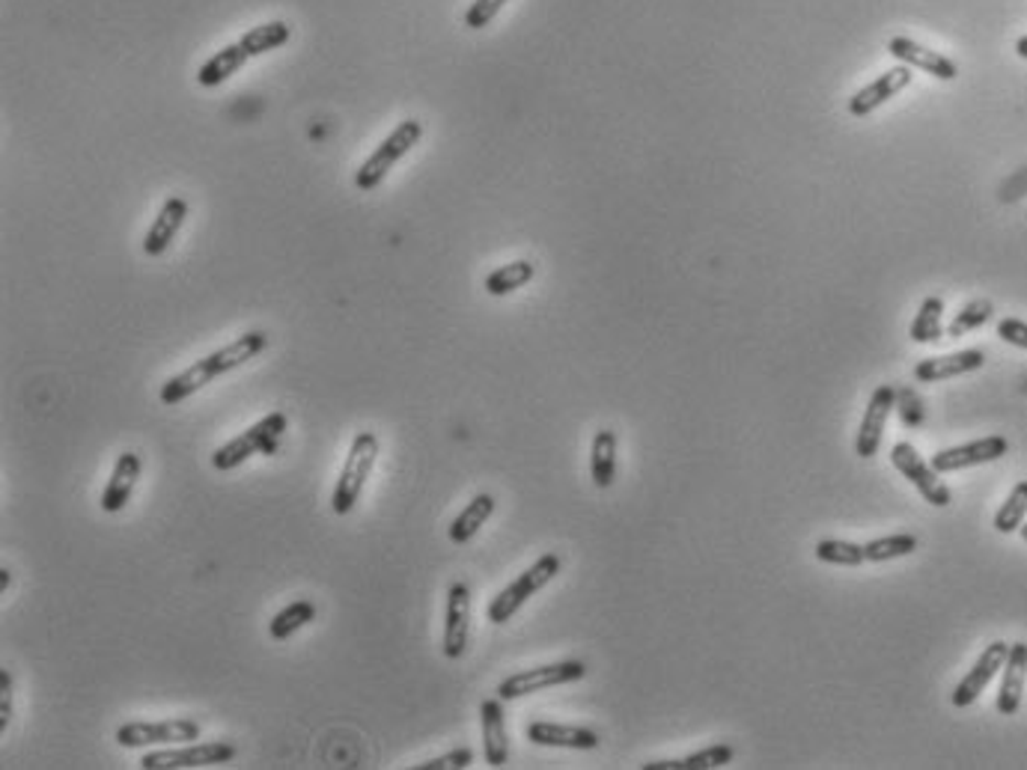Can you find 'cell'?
Segmentation results:
<instances>
[{
  "instance_id": "cell-15",
  "label": "cell",
  "mask_w": 1027,
  "mask_h": 770,
  "mask_svg": "<svg viewBox=\"0 0 1027 770\" xmlns=\"http://www.w3.org/2000/svg\"><path fill=\"white\" fill-rule=\"evenodd\" d=\"M185 218H188V200L167 197V200L162 202L159 215H155V220H152V227L146 230V235H143V253L152 256V260L164 256L167 248L176 241V235H179Z\"/></svg>"
},
{
  "instance_id": "cell-13",
  "label": "cell",
  "mask_w": 1027,
  "mask_h": 770,
  "mask_svg": "<svg viewBox=\"0 0 1027 770\" xmlns=\"http://www.w3.org/2000/svg\"><path fill=\"white\" fill-rule=\"evenodd\" d=\"M897 408V391L891 387V384H882L873 393V399L866 405L864 410V420H861V429H857V440H855V452L861 459H873L882 447V435H885V426L891 420V410Z\"/></svg>"
},
{
  "instance_id": "cell-25",
  "label": "cell",
  "mask_w": 1027,
  "mask_h": 770,
  "mask_svg": "<svg viewBox=\"0 0 1027 770\" xmlns=\"http://www.w3.org/2000/svg\"><path fill=\"white\" fill-rule=\"evenodd\" d=\"M293 36V28L286 24V21H265V24H256L248 33H242V48L248 57H262V54H269V51H277L281 45H286Z\"/></svg>"
},
{
  "instance_id": "cell-36",
  "label": "cell",
  "mask_w": 1027,
  "mask_h": 770,
  "mask_svg": "<svg viewBox=\"0 0 1027 770\" xmlns=\"http://www.w3.org/2000/svg\"><path fill=\"white\" fill-rule=\"evenodd\" d=\"M12 717H15V681L12 672H0V735L10 729Z\"/></svg>"
},
{
  "instance_id": "cell-34",
  "label": "cell",
  "mask_w": 1027,
  "mask_h": 770,
  "mask_svg": "<svg viewBox=\"0 0 1027 770\" xmlns=\"http://www.w3.org/2000/svg\"><path fill=\"white\" fill-rule=\"evenodd\" d=\"M506 0H473L468 12H465V28H471V31H480V28H489L494 21V15L504 10Z\"/></svg>"
},
{
  "instance_id": "cell-16",
  "label": "cell",
  "mask_w": 1027,
  "mask_h": 770,
  "mask_svg": "<svg viewBox=\"0 0 1027 770\" xmlns=\"http://www.w3.org/2000/svg\"><path fill=\"white\" fill-rule=\"evenodd\" d=\"M143 471V461L138 452H122L117 455V464H113L111 480L101 491V512H108V515H117L129 506L131 494L138 488V480H141Z\"/></svg>"
},
{
  "instance_id": "cell-27",
  "label": "cell",
  "mask_w": 1027,
  "mask_h": 770,
  "mask_svg": "<svg viewBox=\"0 0 1027 770\" xmlns=\"http://www.w3.org/2000/svg\"><path fill=\"white\" fill-rule=\"evenodd\" d=\"M313 619H316V604H313L310 598H298L293 601L289 607H283V610L269 622V637H272L274 642L289 640L293 634L307 628Z\"/></svg>"
},
{
  "instance_id": "cell-24",
  "label": "cell",
  "mask_w": 1027,
  "mask_h": 770,
  "mask_svg": "<svg viewBox=\"0 0 1027 770\" xmlns=\"http://www.w3.org/2000/svg\"><path fill=\"white\" fill-rule=\"evenodd\" d=\"M494 512V497L492 494H477L471 497V503L465 506L459 515L450 524V541L456 544H468V541L480 532V527H485V520L492 518Z\"/></svg>"
},
{
  "instance_id": "cell-8",
  "label": "cell",
  "mask_w": 1027,
  "mask_h": 770,
  "mask_svg": "<svg viewBox=\"0 0 1027 770\" xmlns=\"http://www.w3.org/2000/svg\"><path fill=\"white\" fill-rule=\"evenodd\" d=\"M587 675V667L581 660H560V663H545V667H534V670L513 672L510 679L498 684V696L504 702L522 700V696H534L548 688H560V684H572Z\"/></svg>"
},
{
  "instance_id": "cell-32",
  "label": "cell",
  "mask_w": 1027,
  "mask_h": 770,
  "mask_svg": "<svg viewBox=\"0 0 1027 770\" xmlns=\"http://www.w3.org/2000/svg\"><path fill=\"white\" fill-rule=\"evenodd\" d=\"M917 550V539L915 536H908V532H899V536H885V539H876L864 544V557L866 562H887V560H899V557H908V553H915Z\"/></svg>"
},
{
  "instance_id": "cell-17",
  "label": "cell",
  "mask_w": 1027,
  "mask_h": 770,
  "mask_svg": "<svg viewBox=\"0 0 1027 770\" xmlns=\"http://www.w3.org/2000/svg\"><path fill=\"white\" fill-rule=\"evenodd\" d=\"M887 51H891V57H897L903 66H911V69H920L932 75L938 80H953L959 75L957 63L944 57V54H938L932 48H924V45H917L915 40H908V36H894V40L887 42Z\"/></svg>"
},
{
  "instance_id": "cell-5",
  "label": "cell",
  "mask_w": 1027,
  "mask_h": 770,
  "mask_svg": "<svg viewBox=\"0 0 1027 770\" xmlns=\"http://www.w3.org/2000/svg\"><path fill=\"white\" fill-rule=\"evenodd\" d=\"M424 138V122L420 120H405L400 122L396 129L384 138L379 146L373 150V155L363 161L358 173H354V188L361 190V194H373L384 179H387V173L393 170V164L396 161H403L408 152L420 143Z\"/></svg>"
},
{
  "instance_id": "cell-22",
  "label": "cell",
  "mask_w": 1027,
  "mask_h": 770,
  "mask_svg": "<svg viewBox=\"0 0 1027 770\" xmlns=\"http://www.w3.org/2000/svg\"><path fill=\"white\" fill-rule=\"evenodd\" d=\"M248 61H251V57L244 54L242 42H230V45H223L221 51H215L212 57L203 63L200 72H197V84L206 87V90H212V87L223 84L227 78H232V75L242 69Z\"/></svg>"
},
{
  "instance_id": "cell-10",
  "label": "cell",
  "mask_w": 1027,
  "mask_h": 770,
  "mask_svg": "<svg viewBox=\"0 0 1027 770\" xmlns=\"http://www.w3.org/2000/svg\"><path fill=\"white\" fill-rule=\"evenodd\" d=\"M471 637V590L468 583L456 581L447 590V610H444V654L459 660L468 651Z\"/></svg>"
},
{
  "instance_id": "cell-7",
  "label": "cell",
  "mask_w": 1027,
  "mask_h": 770,
  "mask_svg": "<svg viewBox=\"0 0 1027 770\" xmlns=\"http://www.w3.org/2000/svg\"><path fill=\"white\" fill-rule=\"evenodd\" d=\"M239 756L236 744L230 740H192L179 744L176 750H152L143 752V770H182V768H212V765H227Z\"/></svg>"
},
{
  "instance_id": "cell-37",
  "label": "cell",
  "mask_w": 1027,
  "mask_h": 770,
  "mask_svg": "<svg viewBox=\"0 0 1027 770\" xmlns=\"http://www.w3.org/2000/svg\"><path fill=\"white\" fill-rule=\"evenodd\" d=\"M997 337L1009 345H1016V349L1027 351V321L1018 319H1004L997 324Z\"/></svg>"
},
{
  "instance_id": "cell-28",
  "label": "cell",
  "mask_w": 1027,
  "mask_h": 770,
  "mask_svg": "<svg viewBox=\"0 0 1027 770\" xmlns=\"http://www.w3.org/2000/svg\"><path fill=\"white\" fill-rule=\"evenodd\" d=\"M536 265L531 260H515L510 265H501V268H494L489 277H485V292L494 295V298H504V295H513L515 289H522L527 283L534 280Z\"/></svg>"
},
{
  "instance_id": "cell-35",
  "label": "cell",
  "mask_w": 1027,
  "mask_h": 770,
  "mask_svg": "<svg viewBox=\"0 0 1027 770\" xmlns=\"http://www.w3.org/2000/svg\"><path fill=\"white\" fill-rule=\"evenodd\" d=\"M473 761V750L468 747H459V750H450L438 756V759H426L420 765H414V770H465Z\"/></svg>"
},
{
  "instance_id": "cell-39",
  "label": "cell",
  "mask_w": 1027,
  "mask_h": 770,
  "mask_svg": "<svg viewBox=\"0 0 1027 770\" xmlns=\"http://www.w3.org/2000/svg\"><path fill=\"white\" fill-rule=\"evenodd\" d=\"M1016 54L1021 61H1027V36H1021V40L1016 42Z\"/></svg>"
},
{
  "instance_id": "cell-1",
  "label": "cell",
  "mask_w": 1027,
  "mask_h": 770,
  "mask_svg": "<svg viewBox=\"0 0 1027 770\" xmlns=\"http://www.w3.org/2000/svg\"><path fill=\"white\" fill-rule=\"evenodd\" d=\"M269 349V333L265 330H248L242 333L239 340L227 342L223 349L209 351L206 358L200 361H194L188 370H182L179 375H173L162 384V393H159V399L164 405H179V402L192 399L194 393H200L206 384H212L215 378H221L227 372L239 370L253 358H260L262 351Z\"/></svg>"
},
{
  "instance_id": "cell-11",
  "label": "cell",
  "mask_w": 1027,
  "mask_h": 770,
  "mask_svg": "<svg viewBox=\"0 0 1027 770\" xmlns=\"http://www.w3.org/2000/svg\"><path fill=\"white\" fill-rule=\"evenodd\" d=\"M1007 450H1009L1007 438L992 435V438L971 440V443H962V447H950V450L936 452L929 464H932L938 473H957V471H968V468L988 464V461L1004 459Z\"/></svg>"
},
{
  "instance_id": "cell-31",
  "label": "cell",
  "mask_w": 1027,
  "mask_h": 770,
  "mask_svg": "<svg viewBox=\"0 0 1027 770\" xmlns=\"http://www.w3.org/2000/svg\"><path fill=\"white\" fill-rule=\"evenodd\" d=\"M1025 520H1027V480H1021L1016 488L1009 491V497L1004 501V506L997 509L995 530L1009 536V532H1016Z\"/></svg>"
},
{
  "instance_id": "cell-40",
  "label": "cell",
  "mask_w": 1027,
  "mask_h": 770,
  "mask_svg": "<svg viewBox=\"0 0 1027 770\" xmlns=\"http://www.w3.org/2000/svg\"><path fill=\"white\" fill-rule=\"evenodd\" d=\"M1018 532H1021V539L1027 541V520H1025V524H1021V527H1018Z\"/></svg>"
},
{
  "instance_id": "cell-4",
  "label": "cell",
  "mask_w": 1027,
  "mask_h": 770,
  "mask_svg": "<svg viewBox=\"0 0 1027 770\" xmlns=\"http://www.w3.org/2000/svg\"><path fill=\"white\" fill-rule=\"evenodd\" d=\"M560 565H564V562H560L557 553H543V557H539L531 569H524L522 574L510 583V586H504V590L498 592V595L489 601V607H485L489 622H494V625H504V622L513 619L515 613L522 610L524 604L534 598L536 592L545 590L548 583L555 581L557 574H560Z\"/></svg>"
},
{
  "instance_id": "cell-29",
  "label": "cell",
  "mask_w": 1027,
  "mask_h": 770,
  "mask_svg": "<svg viewBox=\"0 0 1027 770\" xmlns=\"http://www.w3.org/2000/svg\"><path fill=\"white\" fill-rule=\"evenodd\" d=\"M941 316H944V304L941 298H927L920 304V310H917L915 321H911V340L915 342H938L944 337V324H941Z\"/></svg>"
},
{
  "instance_id": "cell-26",
  "label": "cell",
  "mask_w": 1027,
  "mask_h": 770,
  "mask_svg": "<svg viewBox=\"0 0 1027 770\" xmlns=\"http://www.w3.org/2000/svg\"><path fill=\"white\" fill-rule=\"evenodd\" d=\"M733 761V747L715 744L706 750L688 756V759H667V761H646L644 770H715Z\"/></svg>"
},
{
  "instance_id": "cell-20",
  "label": "cell",
  "mask_w": 1027,
  "mask_h": 770,
  "mask_svg": "<svg viewBox=\"0 0 1027 770\" xmlns=\"http://www.w3.org/2000/svg\"><path fill=\"white\" fill-rule=\"evenodd\" d=\"M986 363V354L980 349L968 351H953V354H941V358H927L915 366V378L920 384H936V381L959 378L968 372H977Z\"/></svg>"
},
{
  "instance_id": "cell-30",
  "label": "cell",
  "mask_w": 1027,
  "mask_h": 770,
  "mask_svg": "<svg viewBox=\"0 0 1027 770\" xmlns=\"http://www.w3.org/2000/svg\"><path fill=\"white\" fill-rule=\"evenodd\" d=\"M813 553L819 562H828V565H843V569H857L861 562H866L864 544H855V541H840V539L819 541Z\"/></svg>"
},
{
  "instance_id": "cell-38",
  "label": "cell",
  "mask_w": 1027,
  "mask_h": 770,
  "mask_svg": "<svg viewBox=\"0 0 1027 770\" xmlns=\"http://www.w3.org/2000/svg\"><path fill=\"white\" fill-rule=\"evenodd\" d=\"M12 583V571L10 569H0V595L10 590Z\"/></svg>"
},
{
  "instance_id": "cell-23",
  "label": "cell",
  "mask_w": 1027,
  "mask_h": 770,
  "mask_svg": "<svg viewBox=\"0 0 1027 770\" xmlns=\"http://www.w3.org/2000/svg\"><path fill=\"white\" fill-rule=\"evenodd\" d=\"M590 476L596 488H611L616 480V431L599 429L590 447Z\"/></svg>"
},
{
  "instance_id": "cell-12",
  "label": "cell",
  "mask_w": 1027,
  "mask_h": 770,
  "mask_svg": "<svg viewBox=\"0 0 1027 770\" xmlns=\"http://www.w3.org/2000/svg\"><path fill=\"white\" fill-rule=\"evenodd\" d=\"M1007 654H1009V642H1001V640L988 642L986 649H983V654L977 658V663L971 667V672H968L965 679L957 684V691H953V705H957V708H968V705H974V702L980 700V693L986 691L997 672L1004 670Z\"/></svg>"
},
{
  "instance_id": "cell-6",
  "label": "cell",
  "mask_w": 1027,
  "mask_h": 770,
  "mask_svg": "<svg viewBox=\"0 0 1027 770\" xmlns=\"http://www.w3.org/2000/svg\"><path fill=\"white\" fill-rule=\"evenodd\" d=\"M203 726L194 717H167V721H131L117 729V744L125 750L141 747H179L200 740Z\"/></svg>"
},
{
  "instance_id": "cell-9",
  "label": "cell",
  "mask_w": 1027,
  "mask_h": 770,
  "mask_svg": "<svg viewBox=\"0 0 1027 770\" xmlns=\"http://www.w3.org/2000/svg\"><path fill=\"white\" fill-rule=\"evenodd\" d=\"M891 461H894V468L920 491V497H924L929 506H936V509L950 506L953 494H950V488L941 482V473H938L929 461H924V455H920L911 443H897V447L891 450Z\"/></svg>"
},
{
  "instance_id": "cell-21",
  "label": "cell",
  "mask_w": 1027,
  "mask_h": 770,
  "mask_svg": "<svg viewBox=\"0 0 1027 770\" xmlns=\"http://www.w3.org/2000/svg\"><path fill=\"white\" fill-rule=\"evenodd\" d=\"M1027 684V642H1013L1009 646L1007 663H1004V681H1001V693H997V714L1013 717L1021 705V693Z\"/></svg>"
},
{
  "instance_id": "cell-19",
  "label": "cell",
  "mask_w": 1027,
  "mask_h": 770,
  "mask_svg": "<svg viewBox=\"0 0 1027 770\" xmlns=\"http://www.w3.org/2000/svg\"><path fill=\"white\" fill-rule=\"evenodd\" d=\"M498 700H485L480 705V726H483V756L485 765L504 768L510 761V735H506V714L504 705Z\"/></svg>"
},
{
  "instance_id": "cell-18",
  "label": "cell",
  "mask_w": 1027,
  "mask_h": 770,
  "mask_svg": "<svg viewBox=\"0 0 1027 770\" xmlns=\"http://www.w3.org/2000/svg\"><path fill=\"white\" fill-rule=\"evenodd\" d=\"M527 740L536 747H557V750H596L599 735L584 726H566V723L536 721L527 726Z\"/></svg>"
},
{
  "instance_id": "cell-2",
  "label": "cell",
  "mask_w": 1027,
  "mask_h": 770,
  "mask_svg": "<svg viewBox=\"0 0 1027 770\" xmlns=\"http://www.w3.org/2000/svg\"><path fill=\"white\" fill-rule=\"evenodd\" d=\"M286 431H289V420H286V414H283V410L265 414L262 420L248 426L242 435H236L232 440H227L221 450H215L212 468L218 473H230V471H236L239 464H244L248 459H253V455H272V452H277V447H281V440Z\"/></svg>"
},
{
  "instance_id": "cell-3",
  "label": "cell",
  "mask_w": 1027,
  "mask_h": 770,
  "mask_svg": "<svg viewBox=\"0 0 1027 770\" xmlns=\"http://www.w3.org/2000/svg\"><path fill=\"white\" fill-rule=\"evenodd\" d=\"M375 461H379V438L373 431H358L352 438V447L346 452L342 461V471L334 482L331 491V512L334 515H349L358 506L367 480L373 473Z\"/></svg>"
},
{
  "instance_id": "cell-33",
  "label": "cell",
  "mask_w": 1027,
  "mask_h": 770,
  "mask_svg": "<svg viewBox=\"0 0 1027 770\" xmlns=\"http://www.w3.org/2000/svg\"><path fill=\"white\" fill-rule=\"evenodd\" d=\"M992 312H995L992 300H971L968 307H962V310L957 312V319L950 321L947 337H953V340H957V337H965V333H971V330L983 328V324L992 319Z\"/></svg>"
},
{
  "instance_id": "cell-14",
  "label": "cell",
  "mask_w": 1027,
  "mask_h": 770,
  "mask_svg": "<svg viewBox=\"0 0 1027 770\" xmlns=\"http://www.w3.org/2000/svg\"><path fill=\"white\" fill-rule=\"evenodd\" d=\"M915 78V72L911 66H894V69H887L885 75H878L873 84H866L864 90H857L852 99H849V113L852 117H870L873 110H878L882 105L899 96V92L906 90L908 84Z\"/></svg>"
}]
</instances>
